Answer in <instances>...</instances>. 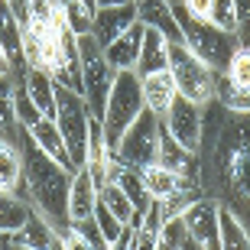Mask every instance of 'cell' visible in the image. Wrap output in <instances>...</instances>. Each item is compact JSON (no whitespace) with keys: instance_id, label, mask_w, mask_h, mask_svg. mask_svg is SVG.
I'll use <instances>...</instances> for the list:
<instances>
[{"instance_id":"6da1fadb","label":"cell","mask_w":250,"mask_h":250,"mask_svg":"<svg viewBox=\"0 0 250 250\" xmlns=\"http://www.w3.org/2000/svg\"><path fill=\"white\" fill-rule=\"evenodd\" d=\"M198 186L250 231V114H228L208 159L198 163Z\"/></svg>"},{"instance_id":"7a4b0ae2","label":"cell","mask_w":250,"mask_h":250,"mask_svg":"<svg viewBox=\"0 0 250 250\" xmlns=\"http://www.w3.org/2000/svg\"><path fill=\"white\" fill-rule=\"evenodd\" d=\"M17 146L23 153V198L29 208L46 214L49 221L62 231L68 224V186H72V169H65L52 156L33 143L29 130L17 133Z\"/></svg>"},{"instance_id":"3957f363","label":"cell","mask_w":250,"mask_h":250,"mask_svg":"<svg viewBox=\"0 0 250 250\" xmlns=\"http://www.w3.org/2000/svg\"><path fill=\"white\" fill-rule=\"evenodd\" d=\"M169 7H172V17H176L179 29H182V42H186L195 56L211 68V72L221 75L224 68H228V62L234 59V52L241 49L237 36H234L231 29L214 26L211 20L188 17L186 7H182V0H169Z\"/></svg>"},{"instance_id":"277c9868","label":"cell","mask_w":250,"mask_h":250,"mask_svg":"<svg viewBox=\"0 0 250 250\" xmlns=\"http://www.w3.org/2000/svg\"><path fill=\"white\" fill-rule=\"evenodd\" d=\"M78 59H82V98H84V104H88L91 117L101 121L107 94H111L114 78H117V68L107 62L104 46L91 33H88V36H78Z\"/></svg>"},{"instance_id":"5b68a950","label":"cell","mask_w":250,"mask_h":250,"mask_svg":"<svg viewBox=\"0 0 250 250\" xmlns=\"http://www.w3.org/2000/svg\"><path fill=\"white\" fill-rule=\"evenodd\" d=\"M166 68H169L172 82H176V91L182 94V98L202 104V107L214 101V82H218V72H211V68L195 56L182 39L169 42V62H166Z\"/></svg>"},{"instance_id":"8992f818","label":"cell","mask_w":250,"mask_h":250,"mask_svg":"<svg viewBox=\"0 0 250 250\" xmlns=\"http://www.w3.org/2000/svg\"><path fill=\"white\" fill-rule=\"evenodd\" d=\"M143 111H146V104H143V91H140V75L137 72H117L114 88H111V94H107V104H104V117H101L104 137H107L111 149H114V143L121 140V133L137 121Z\"/></svg>"},{"instance_id":"52a82bcc","label":"cell","mask_w":250,"mask_h":250,"mask_svg":"<svg viewBox=\"0 0 250 250\" xmlns=\"http://www.w3.org/2000/svg\"><path fill=\"white\" fill-rule=\"evenodd\" d=\"M91 111L78 91L56 84V127L62 133L68 156H72L75 169L84 163V149H88V133H91Z\"/></svg>"},{"instance_id":"ba28073f","label":"cell","mask_w":250,"mask_h":250,"mask_svg":"<svg viewBox=\"0 0 250 250\" xmlns=\"http://www.w3.org/2000/svg\"><path fill=\"white\" fill-rule=\"evenodd\" d=\"M159 130H163V121L153 111H143L121 133V140L114 143V149H111L114 159L124 163V166H133V169L153 166L159 159Z\"/></svg>"},{"instance_id":"9c48e42d","label":"cell","mask_w":250,"mask_h":250,"mask_svg":"<svg viewBox=\"0 0 250 250\" xmlns=\"http://www.w3.org/2000/svg\"><path fill=\"white\" fill-rule=\"evenodd\" d=\"M163 121V130L169 137L182 143L188 153L198 156V146H202V104L188 101L182 94H176V101L169 104V111L159 117Z\"/></svg>"},{"instance_id":"30bf717a","label":"cell","mask_w":250,"mask_h":250,"mask_svg":"<svg viewBox=\"0 0 250 250\" xmlns=\"http://www.w3.org/2000/svg\"><path fill=\"white\" fill-rule=\"evenodd\" d=\"M188 241L198 250H218V202L211 195H202L195 205H188L182 214Z\"/></svg>"},{"instance_id":"8fae6325","label":"cell","mask_w":250,"mask_h":250,"mask_svg":"<svg viewBox=\"0 0 250 250\" xmlns=\"http://www.w3.org/2000/svg\"><path fill=\"white\" fill-rule=\"evenodd\" d=\"M84 169L98 188H104L111 182V166H114V153H111V143L104 137V127L101 121H91V133H88V149H84Z\"/></svg>"},{"instance_id":"7c38bea8","label":"cell","mask_w":250,"mask_h":250,"mask_svg":"<svg viewBox=\"0 0 250 250\" xmlns=\"http://www.w3.org/2000/svg\"><path fill=\"white\" fill-rule=\"evenodd\" d=\"M10 244H20V247H29V250H62V231L49 221L46 214H39L36 208H29L26 224L13 234Z\"/></svg>"},{"instance_id":"4fadbf2b","label":"cell","mask_w":250,"mask_h":250,"mask_svg":"<svg viewBox=\"0 0 250 250\" xmlns=\"http://www.w3.org/2000/svg\"><path fill=\"white\" fill-rule=\"evenodd\" d=\"M143 33H146V26L137 20V23H130L114 42L104 46V56H107V62H111L117 72H137L140 49H143Z\"/></svg>"},{"instance_id":"5bb4252c","label":"cell","mask_w":250,"mask_h":250,"mask_svg":"<svg viewBox=\"0 0 250 250\" xmlns=\"http://www.w3.org/2000/svg\"><path fill=\"white\" fill-rule=\"evenodd\" d=\"M98 202V186L91 182L88 169L78 166L72 172V186H68V224H88L94 214Z\"/></svg>"},{"instance_id":"9a60e30c","label":"cell","mask_w":250,"mask_h":250,"mask_svg":"<svg viewBox=\"0 0 250 250\" xmlns=\"http://www.w3.org/2000/svg\"><path fill=\"white\" fill-rule=\"evenodd\" d=\"M130 23H137V3H124V7H101L91 17V36L107 46L121 36Z\"/></svg>"},{"instance_id":"2e32d148","label":"cell","mask_w":250,"mask_h":250,"mask_svg":"<svg viewBox=\"0 0 250 250\" xmlns=\"http://www.w3.org/2000/svg\"><path fill=\"white\" fill-rule=\"evenodd\" d=\"M140 91H143V104L146 111H153L156 117L169 111V104L176 101V82L169 68H159V72H149V75H140Z\"/></svg>"},{"instance_id":"e0dca14e","label":"cell","mask_w":250,"mask_h":250,"mask_svg":"<svg viewBox=\"0 0 250 250\" xmlns=\"http://www.w3.org/2000/svg\"><path fill=\"white\" fill-rule=\"evenodd\" d=\"M159 166L172 169L176 176L188 179V182H198V156L195 153H188L182 143H176V140L169 137L166 130H159ZM205 192V188H202Z\"/></svg>"},{"instance_id":"ac0fdd59","label":"cell","mask_w":250,"mask_h":250,"mask_svg":"<svg viewBox=\"0 0 250 250\" xmlns=\"http://www.w3.org/2000/svg\"><path fill=\"white\" fill-rule=\"evenodd\" d=\"M137 3V20L149 29H159L169 42L182 39V29H179L176 17H172V7L169 0H133Z\"/></svg>"},{"instance_id":"d6986e66","label":"cell","mask_w":250,"mask_h":250,"mask_svg":"<svg viewBox=\"0 0 250 250\" xmlns=\"http://www.w3.org/2000/svg\"><path fill=\"white\" fill-rule=\"evenodd\" d=\"M20 82L29 91L33 104L42 111V117L56 121V78L49 72H42V68H26V72L20 75Z\"/></svg>"},{"instance_id":"ffe728a7","label":"cell","mask_w":250,"mask_h":250,"mask_svg":"<svg viewBox=\"0 0 250 250\" xmlns=\"http://www.w3.org/2000/svg\"><path fill=\"white\" fill-rule=\"evenodd\" d=\"M29 137H33V143H36L46 156H52L56 163H62L65 169H72V172H75V163H72V156H68V146H65V140H62V133H59L56 121L42 117L39 124L29 127Z\"/></svg>"},{"instance_id":"44dd1931","label":"cell","mask_w":250,"mask_h":250,"mask_svg":"<svg viewBox=\"0 0 250 250\" xmlns=\"http://www.w3.org/2000/svg\"><path fill=\"white\" fill-rule=\"evenodd\" d=\"M0 192L23 195V153L7 137H0Z\"/></svg>"},{"instance_id":"7402d4cb","label":"cell","mask_w":250,"mask_h":250,"mask_svg":"<svg viewBox=\"0 0 250 250\" xmlns=\"http://www.w3.org/2000/svg\"><path fill=\"white\" fill-rule=\"evenodd\" d=\"M111 182H117V186L124 188V195L130 198V205H133L137 218L146 211V205H149V198H153V195L146 192V182H143V176H140V169L124 166V163H117V159H114V166H111Z\"/></svg>"},{"instance_id":"603a6c76","label":"cell","mask_w":250,"mask_h":250,"mask_svg":"<svg viewBox=\"0 0 250 250\" xmlns=\"http://www.w3.org/2000/svg\"><path fill=\"white\" fill-rule=\"evenodd\" d=\"M218 250H250L247 224L224 205H218Z\"/></svg>"},{"instance_id":"cb8c5ba5","label":"cell","mask_w":250,"mask_h":250,"mask_svg":"<svg viewBox=\"0 0 250 250\" xmlns=\"http://www.w3.org/2000/svg\"><path fill=\"white\" fill-rule=\"evenodd\" d=\"M169 62V39L159 33V29H149L143 33V49H140V62H137V75H149L166 68Z\"/></svg>"},{"instance_id":"d4e9b609","label":"cell","mask_w":250,"mask_h":250,"mask_svg":"<svg viewBox=\"0 0 250 250\" xmlns=\"http://www.w3.org/2000/svg\"><path fill=\"white\" fill-rule=\"evenodd\" d=\"M140 176H143V182H146V192L153 195V198H169L172 192H179L182 186H198V182H188V179L176 176L172 169L159 166V163H153V166L140 169Z\"/></svg>"},{"instance_id":"484cf974","label":"cell","mask_w":250,"mask_h":250,"mask_svg":"<svg viewBox=\"0 0 250 250\" xmlns=\"http://www.w3.org/2000/svg\"><path fill=\"white\" fill-rule=\"evenodd\" d=\"M29 218V202L23 195L0 192V234H17Z\"/></svg>"},{"instance_id":"4316f807","label":"cell","mask_w":250,"mask_h":250,"mask_svg":"<svg viewBox=\"0 0 250 250\" xmlns=\"http://www.w3.org/2000/svg\"><path fill=\"white\" fill-rule=\"evenodd\" d=\"M214 101L221 104L228 114H250V88H237L224 75H218V82H214Z\"/></svg>"},{"instance_id":"83f0119b","label":"cell","mask_w":250,"mask_h":250,"mask_svg":"<svg viewBox=\"0 0 250 250\" xmlns=\"http://www.w3.org/2000/svg\"><path fill=\"white\" fill-rule=\"evenodd\" d=\"M13 84L17 75H0V137L17 140V114H13Z\"/></svg>"},{"instance_id":"f1b7e54d","label":"cell","mask_w":250,"mask_h":250,"mask_svg":"<svg viewBox=\"0 0 250 250\" xmlns=\"http://www.w3.org/2000/svg\"><path fill=\"white\" fill-rule=\"evenodd\" d=\"M98 198H101V202L111 208L114 218H117L121 224H130V221H137V224H140L137 211H133V205H130V198L124 195V188L117 186V182H107L104 188H98Z\"/></svg>"},{"instance_id":"f546056e","label":"cell","mask_w":250,"mask_h":250,"mask_svg":"<svg viewBox=\"0 0 250 250\" xmlns=\"http://www.w3.org/2000/svg\"><path fill=\"white\" fill-rule=\"evenodd\" d=\"M13 114H17V127L20 130H29L33 124L42 121V111L33 104V98H29V91L23 88L20 78H17V84H13Z\"/></svg>"},{"instance_id":"4dcf8cb0","label":"cell","mask_w":250,"mask_h":250,"mask_svg":"<svg viewBox=\"0 0 250 250\" xmlns=\"http://www.w3.org/2000/svg\"><path fill=\"white\" fill-rule=\"evenodd\" d=\"M59 13H62V20H65V26L72 29L75 36H88L91 33V10L84 7L82 0H62L59 3Z\"/></svg>"},{"instance_id":"1f68e13d","label":"cell","mask_w":250,"mask_h":250,"mask_svg":"<svg viewBox=\"0 0 250 250\" xmlns=\"http://www.w3.org/2000/svg\"><path fill=\"white\" fill-rule=\"evenodd\" d=\"M91 221H94V228H98V234L104 237V244H107V247H111V244L117 241V237H121V231H124V224L117 221V218H114V211L101 202V198L94 202V214H91Z\"/></svg>"},{"instance_id":"d6a6232c","label":"cell","mask_w":250,"mask_h":250,"mask_svg":"<svg viewBox=\"0 0 250 250\" xmlns=\"http://www.w3.org/2000/svg\"><path fill=\"white\" fill-rule=\"evenodd\" d=\"M221 75L231 84H237V88H250V49H237Z\"/></svg>"},{"instance_id":"836d02e7","label":"cell","mask_w":250,"mask_h":250,"mask_svg":"<svg viewBox=\"0 0 250 250\" xmlns=\"http://www.w3.org/2000/svg\"><path fill=\"white\" fill-rule=\"evenodd\" d=\"M234 36L241 49H250V0H234Z\"/></svg>"},{"instance_id":"e575fe53","label":"cell","mask_w":250,"mask_h":250,"mask_svg":"<svg viewBox=\"0 0 250 250\" xmlns=\"http://www.w3.org/2000/svg\"><path fill=\"white\" fill-rule=\"evenodd\" d=\"M62 250H101L78 224H65L62 228Z\"/></svg>"},{"instance_id":"d590c367","label":"cell","mask_w":250,"mask_h":250,"mask_svg":"<svg viewBox=\"0 0 250 250\" xmlns=\"http://www.w3.org/2000/svg\"><path fill=\"white\" fill-rule=\"evenodd\" d=\"M182 7L195 20H211V0H182Z\"/></svg>"},{"instance_id":"8d00e7d4","label":"cell","mask_w":250,"mask_h":250,"mask_svg":"<svg viewBox=\"0 0 250 250\" xmlns=\"http://www.w3.org/2000/svg\"><path fill=\"white\" fill-rule=\"evenodd\" d=\"M156 247H159V234H149V231H143V228H137L130 250H156Z\"/></svg>"},{"instance_id":"74e56055","label":"cell","mask_w":250,"mask_h":250,"mask_svg":"<svg viewBox=\"0 0 250 250\" xmlns=\"http://www.w3.org/2000/svg\"><path fill=\"white\" fill-rule=\"evenodd\" d=\"M7 7L13 13V20L20 23V29H26L29 26V3L26 0H7Z\"/></svg>"},{"instance_id":"f35d334b","label":"cell","mask_w":250,"mask_h":250,"mask_svg":"<svg viewBox=\"0 0 250 250\" xmlns=\"http://www.w3.org/2000/svg\"><path fill=\"white\" fill-rule=\"evenodd\" d=\"M0 75H13V62H10V56L3 52V46H0Z\"/></svg>"},{"instance_id":"ab89813d","label":"cell","mask_w":250,"mask_h":250,"mask_svg":"<svg viewBox=\"0 0 250 250\" xmlns=\"http://www.w3.org/2000/svg\"><path fill=\"white\" fill-rule=\"evenodd\" d=\"M124 3H133V0H94V10H101V7H124Z\"/></svg>"},{"instance_id":"60d3db41","label":"cell","mask_w":250,"mask_h":250,"mask_svg":"<svg viewBox=\"0 0 250 250\" xmlns=\"http://www.w3.org/2000/svg\"><path fill=\"white\" fill-rule=\"evenodd\" d=\"M10 241H13V234H0V250H10Z\"/></svg>"},{"instance_id":"b9f144b4","label":"cell","mask_w":250,"mask_h":250,"mask_svg":"<svg viewBox=\"0 0 250 250\" xmlns=\"http://www.w3.org/2000/svg\"><path fill=\"white\" fill-rule=\"evenodd\" d=\"M182 250H198V247H195L192 241H186V244H182Z\"/></svg>"},{"instance_id":"7bdbcfd3","label":"cell","mask_w":250,"mask_h":250,"mask_svg":"<svg viewBox=\"0 0 250 250\" xmlns=\"http://www.w3.org/2000/svg\"><path fill=\"white\" fill-rule=\"evenodd\" d=\"M82 3H84V7H88V10L94 13V0H82Z\"/></svg>"},{"instance_id":"ee69618b","label":"cell","mask_w":250,"mask_h":250,"mask_svg":"<svg viewBox=\"0 0 250 250\" xmlns=\"http://www.w3.org/2000/svg\"><path fill=\"white\" fill-rule=\"evenodd\" d=\"M10 250H29V247H20V244H10Z\"/></svg>"}]
</instances>
